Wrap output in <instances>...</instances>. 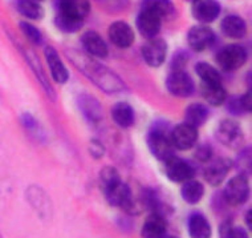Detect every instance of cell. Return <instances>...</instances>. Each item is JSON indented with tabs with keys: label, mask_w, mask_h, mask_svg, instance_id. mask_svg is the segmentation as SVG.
<instances>
[{
	"label": "cell",
	"mask_w": 252,
	"mask_h": 238,
	"mask_svg": "<svg viewBox=\"0 0 252 238\" xmlns=\"http://www.w3.org/2000/svg\"><path fill=\"white\" fill-rule=\"evenodd\" d=\"M0 238H1V237H0Z\"/></svg>",
	"instance_id": "obj_43"
},
{
	"label": "cell",
	"mask_w": 252,
	"mask_h": 238,
	"mask_svg": "<svg viewBox=\"0 0 252 238\" xmlns=\"http://www.w3.org/2000/svg\"><path fill=\"white\" fill-rule=\"evenodd\" d=\"M20 30H22L23 35L26 36L33 45H41L43 44V34L40 32L37 27L31 24V23L22 22L20 23Z\"/></svg>",
	"instance_id": "obj_33"
},
{
	"label": "cell",
	"mask_w": 252,
	"mask_h": 238,
	"mask_svg": "<svg viewBox=\"0 0 252 238\" xmlns=\"http://www.w3.org/2000/svg\"><path fill=\"white\" fill-rule=\"evenodd\" d=\"M16 9L31 20H40L44 16L41 4L33 0H16Z\"/></svg>",
	"instance_id": "obj_30"
},
{
	"label": "cell",
	"mask_w": 252,
	"mask_h": 238,
	"mask_svg": "<svg viewBox=\"0 0 252 238\" xmlns=\"http://www.w3.org/2000/svg\"><path fill=\"white\" fill-rule=\"evenodd\" d=\"M187 61H189V55H187L185 51H178V52L173 56L171 68H173V71H185V67H186Z\"/></svg>",
	"instance_id": "obj_36"
},
{
	"label": "cell",
	"mask_w": 252,
	"mask_h": 238,
	"mask_svg": "<svg viewBox=\"0 0 252 238\" xmlns=\"http://www.w3.org/2000/svg\"><path fill=\"white\" fill-rule=\"evenodd\" d=\"M108 36L116 47L122 48V49L131 47V44L134 43V32L131 30V27L121 20L114 22L109 27Z\"/></svg>",
	"instance_id": "obj_16"
},
{
	"label": "cell",
	"mask_w": 252,
	"mask_h": 238,
	"mask_svg": "<svg viewBox=\"0 0 252 238\" xmlns=\"http://www.w3.org/2000/svg\"><path fill=\"white\" fill-rule=\"evenodd\" d=\"M141 234H142V238H167L166 217L158 213H152L145 220Z\"/></svg>",
	"instance_id": "obj_19"
},
{
	"label": "cell",
	"mask_w": 252,
	"mask_h": 238,
	"mask_svg": "<svg viewBox=\"0 0 252 238\" xmlns=\"http://www.w3.org/2000/svg\"><path fill=\"white\" fill-rule=\"evenodd\" d=\"M33 1H37V3H40V1H43V0H33Z\"/></svg>",
	"instance_id": "obj_40"
},
{
	"label": "cell",
	"mask_w": 252,
	"mask_h": 238,
	"mask_svg": "<svg viewBox=\"0 0 252 238\" xmlns=\"http://www.w3.org/2000/svg\"><path fill=\"white\" fill-rule=\"evenodd\" d=\"M219 237L220 238H248L243 228L234 225L231 221H224L219 226Z\"/></svg>",
	"instance_id": "obj_32"
},
{
	"label": "cell",
	"mask_w": 252,
	"mask_h": 238,
	"mask_svg": "<svg viewBox=\"0 0 252 238\" xmlns=\"http://www.w3.org/2000/svg\"><path fill=\"white\" fill-rule=\"evenodd\" d=\"M89 152H91V155L94 157V159H101V157L104 156L105 148L100 141L92 140V143L89 144Z\"/></svg>",
	"instance_id": "obj_38"
},
{
	"label": "cell",
	"mask_w": 252,
	"mask_h": 238,
	"mask_svg": "<svg viewBox=\"0 0 252 238\" xmlns=\"http://www.w3.org/2000/svg\"><path fill=\"white\" fill-rule=\"evenodd\" d=\"M171 141L175 149L179 151H189L195 147L198 141V129L189 125L186 122L178 124L171 130Z\"/></svg>",
	"instance_id": "obj_14"
},
{
	"label": "cell",
	"mask_w": 252,
	"mask_h": 238,
	"mask_svg": "<svg viewBox=\"0 0 252 238\" xmlns=\"http://www.w3.org/2000/svg\"><path fill=\"white\" fill-rule=\"evenodd\" d=\"M247 49L239 44H228L217 53V64L226 72L239 70L247 61Z\"/></svg>",
	"instance_id": "obj_5"
},
{
	"label": "cell",
	"mask_w": 252,
	"mask_h": 238,
	"mask_svg": "<svg viewBox=\"0 0 252 238\" xmlns=\"http://www.w3.org/2000/svg\"><path fill=\"white\" fill-rule=\"evenodd\" d=\"M187 229L191 238H211L213 229L209 220L199 212L192 213L187 221Z\"/></svg>",
	"instance_id": "obj_22"
},
{
	"label": "cell",
	"mask_w": 252,
	"mask_h": 238,
	"mask_svg": "<svg viewBox=\"0 0 252 238\" xmlns=\"http://www.w3.org/2000/svg\"><path fill=\"white\" fill-rule=\"evenodd\" d=\"M215 136L219 143L231 149H236L244 140L243 130L238 122L232 120H222L215 129Z\"/></svg>",
	"instance_id": "obj_8"
},
{
	"label": "cell",
	"mask_w": 252,
	"mask_h": 238,
	"mask_svg": "<svg viewBox=\"0 0 252 238\" xmlns=\"http://www.w3.org/2000/svg\"><path fill=\"white\" fill-rule=\"evenodd\" d=\"M251 209H248V212L246 213V224L248 225V229H251L252 228V222H251Z\"/></svg>",
	"instance_id": "obj_39"
},
{
	"label": "cell",
	"mask_w": 252,
	"mask_h": 238,
	"mask_svg": "<svg viewBox=\"0 0 252 238\" xmlns=\"http://www.w3.org/2000/svg\"><path fill=\"white\" fill-rule=\"evenodd\" d=\"M227 109L234 116H243L250 113L252 109L251 92H247L242 96H235L227 101Z\"/></svg>",
	"instance_id": "obj_29"
},
{
	"label": "cell",
	"mask_w": 252,
	"mask_h": 238,
	"mask_svg": "<svg viewBox=\"0 0 252 238\" xmlns=\"http://www.w3.org/2000/svg\"><path fill=\"white\" fill-rule=\"evenodd\" d=\"M202 96L207 104L214 107H219L227 101L226 89L222 82H202Z\"/></svg>",
	"instance_id": "obj_24"
},
{
	"label": "cell",
	"mask_w": 252,
	"mask_h": 238,
	"mask_svg": "<svg viewBox=\"0 0 252 238\" xmlns=\"http://www.w3.org/2000/svg\"><path fill=\"white\" fill-rule=\"evenodd\" d=\"M238 166H239L240 174H244L247 176V173L251 172V149L250 148H246L242 153L238 157Z\"/></svg>",
	"instance_id": "obj_35"
},
{
	"label": "cell",
	"mask_w": 252,
	"mask_h": 238,
	"mask_svg": "<svg viewBox=\"0 0 252 238\" xmlns=\"http://www.w3.org/2000/svg\"><path fill=\"white\" fill-rule=\"evenodd\" d=\"M167 56V43L163 39H154L148 40L142 47V57L145 63L153 68L161 67L166 60Z\"/></svg>",
	"instance_id": "obj_11"
},
{
	"label": "cell",
	"mask_w": 252,
	"mask_h": 238,
	"mask_svg": "<svg viewBox=\"0 0 252 238\" xmlns=\"http://www.w3.org/2000/svg\"><path fill=\"white\" fill-rule=\"evenodd\" d=\"M194 156L200 162H209L211 160V157H213V149H211L209 144H203V145H199L196 148Z\"/></svg>",
	"instance_id": "obj_37"
},
{
	"label": "cell",
	"mask_w": 252,
	"mask_h": 238,
	"mask_svg": "<svg viewBox=\"0 0 252 238\" xmlns=\"http://www.w3.org/2000/svg\"><path fill=\"white\" fill-rule=\"evenodd\" d=\"M231 168H232V161L226 157H218L215 160L209 161V164L204 169L203 177L209 185H220L226 180L227 174L230 173Z\"/></svg>",
	"instance_id": "obj_12"
},
{
	"label": "cell",
	"mask_w": 252,
	"mask_h": 238,
	"mask_svg": "<svg viewBox=\"0 0 252 238\" xmlns=\"http://www.w3.org/2000/svg\"><path fill=\"white\" fill-rule=\"evenodd\" d=\"M100 184L109 205L122 208L129 214H138L142 210L141 203L134 198L133 191L127 184L122 181L117 169L106 166L101 170Z\"/></svg>",
	"instance_id": "obj_1"
},
{
	"label": "cell",
	"mask_w": 252,
	"mask_h": 238,
	"mask_svg": "<svg viewBox=\"0 0 252 238\" xmlns=\"http://www.w3.org/2000/svg\"><path fill=\"white\" fill-rule=\"evenodd\" d=\"M187 1H194V0H187Z\"/></svg>",
	"instance_id": "obj_42"
},
{
	"label": "cell",
	"mask_w": 252,
	"mask_h": 238,
	"mask_svg": "<svg viewBox=\"0 0 252 238\" xmlns=\"http://www.w3.org/2000/svg\"><path fill=\"white\" fill-rule=\"evenodd\" d=\"M204 195V186L202 182L196 181V180H189V181L183 182L182 188H181V196H182L183 201H186L190 205H195L202 199Z\"/></svg>",
	"instance_id": "obj_27"
},
{
	"label": "cell",
	"mask_w": 252,
	"mask_h": 238,
	"mask_svg": "<svg viewBox=\"0 0 252 238\" xmlns=\"http://www.w3.org/2000/svg\"><path fill=\"white\" fill-rule=\"evenodd\" d=\"M96 3L108 12H120L127 7L129 0H96Z\"/></svg>",
	"instance_id": "obj_34"
},
{
	"label": "cell",
	"mask_w": 252,
	"mask_h": 238,
	"mask_svg": "<svg viewBox=\"0 0 252 238\" xmlns=\"http://www.w3.org/2000/svg\"><path fill=\"white\" fill-rule=\"evenodd\" d=\"M167 238H178V237H167Z\"/></svg>",
	"instance_id": "obj_41"
},
{
	"label": "cell",
	"mask_w": 252,
	"mask_h": 238,
	"mask_svg": "<svg viewBox=\"0 0 252 238\" xmlns=\"http://www.w3.org/2000/svg\"><path fill=\"white\" fill-rule=\"evenodd\" d=\"M148 147L152 155L161 161L174 156V145L171 141V130L163 124L152 126L148 134Z\"/></svg>",
	"instance_id": "obj_4"
},
{
	"label": "cell",
	"mask_w": 252,
	"mask_h": 238,
	"mask_svg": "<svg viewBox=\"0 0 252 238\" xmlns=\"http://www.w3.org/2000/svg\"><path fill=\"white\" fill-rule=\"evenodd\" d=\"M209 109L207 107L203 104H199V103H194V104H190L185 111V121L189 125L194 126V128H199L207 121L209 119Z\"/></svg>",
	"instance_id": "obj_26"
},
{
	"label": "cell",
	"mask_w": 252,
	"mask_h": 238,
	"mask_svg": "<svg viewBox=\"0 0 252 238\" xmlns=\"http://www.w3.org/2000/svg\"><path fill=\"white\" fill-rule=\"evenodd\" d=\"M195 72L202 82H222V76L219 71L209 63L200 61L195 65Z\"/></svg>",
	"instance_id": "obj_31"
},
{
	"label": "cell",
	"mask_w": 252,
	"mask_h": 238,
	"mask_svg": "<svg viewBox=\"0 0 252 238\" xmlns=\"http://www.w3.org/2000/svg\"><path fill=\"white\" fill-rule=\"evenodd\" d=\"M44 56L47 59V64H48L49 72L51 76L57 84H64L68 81L69 79V72L66 70L65 64L63 63L61 57L52 45H47L44 49Z\"/></svg>",
	"instance_id": "obj_17"
},
{
	"label": "cell",
	"mask_w": 252,
	"mask_h": 238,
	"mask_svg": "<svg viewBox=\"0 0 252 238\" xmlns=\"http://www.w3.org/2000/svg\"><path fill=\"white\" fill-rule=\"evenodd\" d=\"M78 107L81 109V112L87 120L92 124H98L102 121L104 119V111H102V105L97 101L96 97L92 95L84 93L78 97Z\"/></svg>",
	"instance_id": "obj_20"
},
{
	"label": "cell",
	"mask_w": 252,
	"mask_h": 238,
	"mask_svg": "<svg viewBox=\"0 0 252 238\" xmlns=\"http://www.w3.org/2000/svg\"><path fill=\"white\" fill-rule=\"evenodd\" d=\"M250 197V182L248 177L244 174H236L230 178L223 191V198L226 203L231 206H240L243 205Z\"/></svg>",
	"instance_id": "obj_6"
},
{
	"label": "cell",
	"mask_w": 252,
	"mask_h": 238,
	"mask_svg": "<svg viewBox=\"0 0 252 238\" xmlns=\"http://www.w3.org/2000/svg\"><path fill=\"white\" fill-rule=\"evenodd\" d=\"M222 7L218 0H194L191 12L194 19L203 24L215 22L220 15Z\"/></svg>",
	"instance_id": "obj_13"
},
{
	"label": "cell",
	"mask_w": 252,
	"mask_h": 238,
	"mask_svg": "<svg viewBox=\"0 0 252 238\" xmlns=\"http://www.w3.org/2000/svg\"><path fill=\"white\" fill-rule=\"evenodd\" d=\"M162 20L157 15L148 11V9H139L138 16H137V28L141 35L145 39H154L161 32Z\"/></svg>",
	"instance_id": "obj_15"
},
{
	"label": "cell",
	"mask_w": 252,
	"mask_h": 238,
	"mask_svg": "<svg viewBox=\"0 0 252 238\" xmlns=\"http://www.w3.org/2000/svg\"><path fill=\"white\" fill-rule=\"evenodd\" d=\"M217 41V35L210 27L194 26L187 32V44L195 52H203L209 49Z\"/></svg>",
	"instance_id": "obj_10"
},
{
	"label": "cell",
	"mask_w": 252,
	"mask_h": 238,
	"mask_svg": "<svg viewBox=\"0 0 252 238\" xmlns=\"http://www.w3.org/2000/svg\"><path fill=\"white\" fill-rule=\"evenodd\" d=\"M166 88L173 96L189 97L192 95L195 85L186 71H173L166 79Z\"/></svg>",
	"instance_id": "obj_9"
},
{
	"label": "cell",
	"mask_w": 252,
	"mask_h": 238,
	"mask_svg": "<svg viewBox=\"0 0 252 238\" xmlns=\"http://www.w3.org/2000/svg\"><path fill=\"white\" fill-rule=\"evenodd\" d=\"M222 32L230 39H242L247 34V24L238 15H228L220 24Z\"/></svg>",
	"instance_id": "obj_23"
},
{
	"label": "cell",
	"mask_w": 252,
	"mask_h": 238,
	"mask_svg": "<svg viewBox=\"0 0 252 238\" xmlns=\"http://www.w3.org/2000/svg\"><path fill=\"white\" fill-rule=\"evenodd\" d=\"M81 45L88 56H93L96 59H105L108 56V45L96 31H87L81 36Z\"/></svg>",
	"instance_id": "obj_18"
},
{
	"label": "cell",
	"mask_w": 252,
	"mask_h": 238,
	"mask_svg": "<svg viewBox=\"0 0 252 238\" xmlns=\"http://www.w3.org/2000/svg\"><path fill=\"white\" fill-rule=\"evenodd\" d=\"M24 56H26L28 64L31 65L32 71L35 72V75L37 76V79H39V81L41 82V85L44 87V91L47 92V95L51 96L52 99H55V92H53L52 87H51V84H49L48 79L45 76V72H44L43 67L40 64L37 56H35V53L32 52V51H24Z\"/></svg>",
	"instance_id": "obj_28"
},
{
	"label": "cell",
	"mask_w": 252,
	"mask_h": 238,
	"mask_svg": "<svg viewBox=\"0 0 252 238\" xmlns=\"http://www.w3.org/2000/svg\"><path fill=\"white\" fill-rule=\"evenodd\" d=\"M112 119L120 128H130L134 124V111L130 104L120 101L112 108Z\"/></svg>",
	"instance_id": "obj_25"
},
{
	"label": "cell",
	"mask_w": 252,
	"mask_h": 238,
	"mask_svg": "<svg viewBox=\"0 0 252 238\" xmlns=\"http://www.w3.org/2000/svg\"><path fill=\"white\" fill-rule=\"evenodd\" d=\"M55 24L60 31L73 34L81 30L91 12L89 0H55Z\"/></svg>",
	"instance_id": "obj_3"
},
{
	"label": "cell",
	"mask_w": 252,
	"mask_h": 238,
	"mask_svg": "<svg viewBox=\"0 0 252 238\" xmlns=\"http://www.w3.org/2000/svg\"><path fill=\"white\" fill-rule=\"evenodd\" d=\"M163 173L170 181L183 184L189 180H192L195 176V168L189 161L174 155L163 161Z\"/></svg>",
	"instance_id": "obj_7"
},
{
	"label": "cell",
	"mask_w": 252,
	"mask_h": 238,
	"mask_svg": "<svg viewBox=\"0 0 252 238\" xmlns=\"http://www.w3.org/2000/svg\"><path fill=\"white\" fill-rule=\"evenodd\" d=\"M68 56L69 60L77 67V70L81 71L93 84H96L106 93H120L126 89L125 82L122 81L118 75L109 70L108 67L100 64L93 57L76 51H70Z\"/></svg>",
	"instance_id": "obj_2"
},
{
	"label": "cell",
	"mask_w": 252,
	"mask_h": 238,
	"mask_svg": "<svg viewBox=\"0 0 252 238\" xmlns=\"http://www.w3.org/2000/svg\"><path fill=\"white\" fill-rule=\"evenodd\" d=\"M141 8L148 9L161 20H170L177 16V8L171 0H144Z\"/></svg>",
	"instance_id": "obj_21"
}]
</instances>
